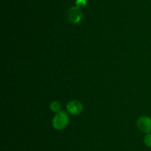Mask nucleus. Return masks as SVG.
<instances>
[{
  "mask_svg": "<svg viewBox=\"0 0 151 151\" xmlns=\"http://www.w3.org/2000/svg\"><path fill=\"white\" fill-rule=\"evenodd\" d=\"M69 121V115L63 111H60L55 115L52 120V125L56 130H63L68 125Z\"/></svg>",
  "mask_w": 151,
  "mask_h": 151,
  "instance_id": "nucleus-1",
  "label": "nucleus"
},
{
  "mask_svg": "<svg viewBox=\"0 0 151 151\" xmlns=\"http://www.w3.org/2000/svg\"><path fill=\"white\" fill-rule=\"evenodd\" d=\"M83 19V13L81 8L77 6L72 7L69 10L67 13V19L70 23L77 24L79 23Z\"/></svg>",
  "mask_w": 151,
  "mask_h": 151,
  "instance_id": "nucleus-2",
  "label": "nucleus"
},
{
  "mask_svg": "<svg viewBox=\"0 0 151 151\" xmlns=\"http://www.w3.org/2000/svg\"><path fill=\"white\" fill-rule=\"evenodd\" d=\"M137 127L143 133H151V118L148 116L140 117L137 121Z\"/></svg>",
  "mask_w": 151,
  "mask_h": 151,
  "instance_id": "nucleus-3",
  "label": "nucleus"
},
{
  "mask_svg": "<svg viewBox=\"0 0 151 151\" xmlns=\"http://www.w3.org/2000/svg\"><path fill=\"white\" fill-rule=\"evenodd\" d=\"M66 109L71 114L78 115L82 112L83 107L82 104L78 101H72L67 104Z\"/></svg>",
  "mask_w": 151,
  "mask_h": 151,
  "instance_id": "nucleus-4",
  "label": "nucleus"
},
{
  "mask_svg": "<svg viewBox=\"0 0 151 151\" xmlns=\"http://www.w3.org/2000/svg\"><path fill=\"white\" fill-rule=\"evenodd\" d=\"M50 107H51V110L54 112L59 113L60 111V108H61V106H60V104L58 102H53L50 105Z\"/></svg>",
  "mask_w": 151,
  "mask_h": 151,
  "instance_id": "nucleus-5",
  "label": "nucleus"
},
{
  "mask_svg": "<svg viewBox=\"0 0 151 151\" xmlns=\"http://www.w3.org/2000/svg\"><path fill=\"white\" fill-rule=\"evenodd\" d=\"M144 142L145 145L148 147H151V133H147L144 139Z\"/></svg>",
  "mask_w": 151,
  "mask_h": 151,
  "instance_id": "nucleus-6",
  "label": "nucleus"
},
{
  "mask_svg": "<svg viewBox=\"0 0 151 151\" xmlns=\"http://www.w3.org/2000/svg\"><path fill=\"white\" fill-rule=\"evenodd\" d=\"M77 7L82 8L86 5V0H76Z\"/></svg>",
  "mask_w": 151,
  "mask_h": 151,
  "instance_id": "nucleus-7",
  "label": "nucleus"
}]
</instances>
